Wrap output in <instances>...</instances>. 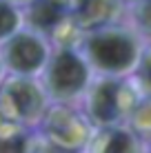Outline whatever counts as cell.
<instances>
[{
	"label": "cell",
	"mask_w": 151,
	"mask_h": 153,
	"mask_svg": "<svg viewBox=\"0 0 151 153\" xmlns=\"http://www.w3.org/2000/svg\"><path fill=\"white\" fill-rule=\"evenodd\" d=\"M140 22H142L144 29H151V0L144 2L142 9H140Z\"/></svg>",
	"instance_id": "obj_10"
},
{
	"label": "cell",
	"mask_w": 151,
	"mask_h": 153,
	"mask_svg": "<svg viewBox=\"0 0 151 153\" xmlns=\"http://www.w3.org/2000/svg\"><path fill=\"white\" fill-rule=\"evenodd\" d=\"M9 100L13 102L16 111L25 118H31L40 109V93L29 82H13L9 87Z\"/></svg>",
	"instance_id": "obj_5"
},
{
	"label": "cell",
	"mask_w": 151,
	"mask_h": 153,
	"mask_svg": "<svg viewBox=\"0 0 151 153\" xmlns=\"http://www.w3.org/2000/svg\"><path fill=\"white\" fill-rule=\"evenodd\" d=\"M47 58L45 45L33 36H18L11 40L7 51V62L9 67L20 73H31L36 69H40V65Z\"/></svg>",
	"instance_id": "obj_3"
},
{
	"label": "cell",
	"mask_w": 151,
	"mask_h": 153,
	"mask_svg": "<svg viewBox=\"0 0 151 153\" xmlns=\"http://www.w3.org/2000/svg\"><path fill=\"white\" fill-rule=\"evenodd\" d=\"M89 58L102 71H124L136 62L138 49L131 36L122 31H100L87 42Z\"/></svg>",
	"instance_id": "obj_1"
},
{
	"label": "cell",
	"mask_w": 151,
	"mask_h": 153,
	"mask_svg": "<svg viewBox=\"0 0 151 153\" xmlns=\"http://www.w3.org/2000/svg\"><path fill=\"white\" fill-rule=\"evenodd\" d=\"M25 140L22 138H2L0 140V153H22Z\"/></svg>",
	"instance_id": "obj_9"
},
{
	"label": "cell",
	"mask_w": 151,
	"mask_h": 153,
	"mask_svg": "<svg viewBox=\"0 0 151 153\" xmlns=\"http://www.w3.org/2000/svg\"><path fill=\"white\" fill-rule=\"evenodd\" d=\"M87 82V67L78 56L62 51L54 58L49 69V87L56 96L67 98L78 93Z\"/></svg>",
	"instance_id": "obj_2"
},
{
	"label": "cell",
	"mask_w": 151,
	"mask_h": 153,
	"mask_svg": "<svg viewBox=\"0 0 151 153\" xmlns=\"http://www.w3.org/2000/svg\"><path fill=\"white\" fill-rule=\"evenodd\" d=\"M147 78L151 80V60H147Z\"/></svg>",
	"instance_id": "obj_11"
},
{
	"label": "cell",
	"mask_w": 151,
	"mask_h": 153,
	"mask_svg": "<svg viewBox=\"0 0 151 153\" xmlns=\"http://www.w3.org/2000/svg\"><path fill=\"white\" fill-rule=\"evenodd\" d=\"M105 153H133L131 135L122 133V131L113 133V135H111V140H109V144L105 146Z\"/></svg>",
	"instance_id": "obj_8"
},
{
	"label": "cell",
	"mask_w": 151,
	"mask_h": 153,
	"mask_svg": "<svg viewBox=\"0 0 151 153\" xmlns=\"http://www.w3.org/2000/svg\"><path fill=\"white\" fill-rule=\"evenodd\" d=\"M120 98H118V84L116 82H102L93 89L91 93V115L100 122H111L118 115V109H120Z\"/></svg>",
	"instance_id": "obj_4"
},
{
	"label": "cell",
	"mask_w": 151,
	"mask_h": 153,
	"mask_svg": "<svg viewBox=\"0 0 151 153\" xmlns=\"http://www.w3.org/2000/svg\"><path fill=\"white\" fill-rule=\"evenodd\" d=\"M18 27V16L7 2H0V40L13 33V29Z\"/></svg>",
	"instance_id": "obj_7"
},
{
	"label": "cell",
	"mask_w": 151,
	"mask_h": 153,
	"mask_svg": "<svg viewBox=\"0 0 151 153\" xmlns=\"http://www.w3.org/2000/svg\"><path fill=\"white\" fill-rule=\"evenodd\" d=\"M60 16H62V9L56 0H38L31 9V22L40 29L54 27L60 20Z\"/></svg>",
	"instance_id": "obj_6"
}]
</instances>
